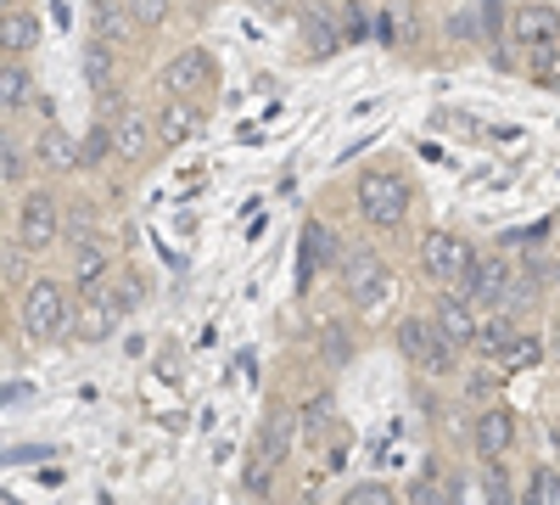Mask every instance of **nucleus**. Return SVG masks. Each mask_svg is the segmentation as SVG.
I'll list each match as a JSON object with an SVG mask.
<instances>
[{
	"instance_id": "obj_34",
	"label": "nucleus",
	"mask_w": 560,
	"mask_h": 505,
	"mask_svg": "<svg viewBox=\"0 0 560 505\" xmlns=\"http://www.w3.org/2000/svg\"><path fill=\"white\" fill-rule=\"evenodd\" d=\"M504 365H516V371H533V365H544V343L527 337V332H516V343H510Z\"/></svg>"
},
{
	"instance_id": "obj_41",
	"label": "nucleus",
	"mask_w": 560,
	"mask_h": 505,
	"mask_svg": "<svg viewBox=\"0 0 560 505\" xmlns=\"http://www.w3.org/2000/svg\"><path fill=\"white\" fill-rule=\"evenodd\" d=\"M253 7H264V12H280V0H253Z\"/></svg>"
},
{
	"instance_id": "obj_16",
	"label": "nucleus",
	"mask_w": 560,
	"mask_h": 505,
	"mask_svg": "<svg viewBox=\"0 0 560 505\" xmlns=\"http://www.w3.org/2000/svg\"><path fill=\"white\" fill-rule=\"evenodd\" d=\"M152 118H158V147H185L202 129V107L197 102H163Z\"/></svg>"
},
{
	"instance_id": "obj_33",
	"label": "nucleus",
	"mask_w": 560,
	"mask_h": 505,
	"mask_svg": "<svg viewBox=\"0 0 560 505\" xmlns=\"http://www.w3.org/2000/svg\"><path fill=\"white\" fill-rule=\"evenodd\" d=\"M124 12L135 28H163L168 12H174V0H124Z\"/></svg>"
},
{
	"instance_id": "obj_18",
	"label": "nucleus",
	"mask_w": 560,
	"mask_h": 505,
	"mask_svg": "<svg viewBox=\"0 0 560 505\" xmlns=\"http://www.w3.org/2000/svg\"><path fill=\"white\" fill-rule=\"evenodd\" d=\"M39 45V18L34 12H0V57H28Z\"/></svg>"
},
{
	"instance_id": "obj_14",
	"label": "nucleus",
	"mask_w": 560,
	"mask_h": 505,
	"mask_svg": "<svg viewBox=\"0 0 560 505\" xmlns=\"http://www.w3.org/2000/svg\"><path fill=\"white\" fill-rule=\"evenodd\" d=\"M113 332H118V309L107 303V292L73 298V337H79V343H107Z\"/></svg>"
},
{
	"instance_id": "obj_1",
	"label": "nucleus",
	"mask_w": 560,
	"mask_h": 505,
	"mask_svg": "<svg viewBox=\"0 0 560 505\" xmlns=\"http://www.w3.org/2000/svg\"><path fill=\"white\" fill-rule=\"evenodd\" d=\"M23 337L28 343H62L73 332V292L62 282H51V275H34V282L23 287Z\"/></svg>"
},
{
	"instance_id": "obj_45",
	"label": "nucleus",
	"mask_w": 560,
	"mask_h": 505,
	"mask_svg": "<svg viewBox=\"0 0 560 505\" xmlns=\"http://www.w3.org/2000/svg\"><path fill=\"white\" fill-rule=\"evenodd\" d=\"M555 275H560V269H555Z\"/></svg>"
},
{
	"instance_id": "obj_27",
	"label": "nucleus",
	"mask_w": 560,
	"mask_h": 505,
	"mask_svg": "<svg viewBox=\"0 0 560 505\" xmlns=\"http://www.w3.org/2000/svg\"><path fill=\"white\" fill-rule=\"evenodd\" d=\"M84 79H90V90H96V102L113 96V51H107L102 39L84 45Z\"/></svg>"
},
{
	"instance_id": "obj_36",
	"label": "nucleus",
	"mask_w": 560,
	"mask_h": 505,
	"mask_svg": "<svg viewBox=\"0 0 560 505\" xmlns=\"http://www.w3.org/2000/svg\"><path fill=\"white\" fill-rule=\"evenodd\" d=\"M342 505H398V500H393V489H387V483L364 478V483H353V489L342 494Z\"/></svg>"
},
{
	"instance_id": "obj_19",
	"label": "nucleus",
	"mask_w": 560,
	"mask_h": 505,
	"mask_svg": "<svg viewBox=\"0 0 560 505\" xmlns=\"http://www.w3.org/2000/svg\"><path fill=\"white\" fill-rule=\"evenodd\" d=\"M39 163L51 169V174H73L79 169V141H73L62 124H45L39 129Z\"/></svg>"
},
{
	"instance_id": "obj_22",
	"label": "nucleus",
	"mask_w": 560,
	"mask_h": 505,
	"mask_svg": "<svg viewBox=\"0 0 560 505\" xmlns=\"http://www.w3.org/2000/svg\"><path fill=\"white\" fill-rule=\"evenodd\" d=\"M314 348H319L325 365H348L359 343H353V332L342 326V320H314Z\"/></svg>"
},
{
	"instance_id": "obj_24",
	"label": "nucleus",
	"mask_w": 560,
	"mask_h": 505,
	"mask_svg": "<svg viewBox=\"0 0 560 505\" xmlns=\"http://www.w3.org/2000/svg\"><path fill=\"white\" fill-rule=\"evenodd\" d=\"M34 107V73L7 62V73H0V113H28Z\"/></svg>"
},
{
	"instance_id": "obj_10",
	"label": "nucleus",
	"mask_w": 560,
	"mask_h": 505,
	"mask_svg": "<svg viewBox=\"0 0 560 505\" xmlns=\"http://www.w3.org/2000/svg\"><path fill=\"white\" fill-rule=\"evenodd\" d=\"M432 326L465 354V348H477V332H482V314H477V303H465L459 292H438V303H432Z\"/></svg>"
},
{
	"instance_id": "obj_3",
	"label": "nucleus",
	"mask_w": 560,
	"mask_h": 505,
	"mask_svg": "<svg viewBox=\"0 0 560 505\" xmlns=\"http://www.w3.org/2000/svg\"><path fill=\"white\" fill-rule=\"evenodd\" d=\"M393 343L409 359V371H420V377H454L459 371V348L432 326V314H404Z\"/></svg>"
},
{
	"instance_id": "obj_20",
	"label": "nucleus",
	"mask_w": 560,
	"mask_h": 505,
	"mask_svg": "<svg viewBox=\"0 0 560 505\" xmlns=\"http://www.w3.org/2000/svg\"><path fill=\"white\" fill-rule=\"evenodd\" d=\"M538 298H544V282H538V269L516 259V275H510V287H504V303H499V314H510V320H516V314L538 309Z\"/></svg>"
},
{
	"instance_id": "obj_40",
	"label": "nucleus",
	"mask_w": 560,
	"mask_h": 505,
	"mask_svg": "<svg viewBox=\"0 0 560 505\" xmlns=\"http://www.w3.org/2000/svg\"><path fill=\"white\" fill-rule=\"evenodd\" d=\"M549 354L560 359V320H555V332H549Z\"/></svg>"
},
{
	"instance_id": "obj_44",
	"label": "nucleus",
	"mask_w": 560,
	"mask_h": 505,
	"mask_svg": "<svg viewBox=\"0 0 560 505\" xmlns=\"http://www.w3.org/2000/svg\"><path fill=\"white\" fill-rule=\"evenodd\" d=\"M0 214H7V197H0Z\"/></svg>"
},
{
	"instance_id": "obj_37",
	"label": "nucleus",
	"mask_w": 560,
	"mask_h": 505,
	"mask_svg": "<svg viewBox=\"0 0 560 505\" xmlns=\"http://www.w3.org/2000/svg\"><path fill=\"white\" fill-rule=\"evenodd\" d=\"M23 169H28V152L12 141V135H0V180H23Z\"/></svg>"
},
{
	"instance_id": "obj_32",
	"label": "nucleus",
	"mask_w": 560,
	"mask_h": 505,
	"mask_svg": "<svg viewBox=\"0 0 560 505\" xmlns=\"http://www.w3.org/2000/svg\"><path fill=\"white\" fill-rule=\"evenodd\" d=\"M107 158H113V124L96 118V124H90V135L79 141V169H96V163H107Z\"/></svg>"
},
{
	"instance_id": "obj_21",
	"label": "nucleus",
	"mask_w": 560,
	"mask_h": 505,
	"mask_svg": "<svg viewBox=\"0 0 560 505\" xmlns=\"http://www.w3.org/2000/svg\"><path fill=\"white\" fill-rule=\"evenodd\" d=\"M510 343H516V320L510 314H493V320H482V332H477V348H471V359H499L504 365V354H510Z\"/></svg>"
},
{
	"instance_id": "obj_28",
	"label": "nucleus",
	"mask_w": 560,
	"mask_h": 505,
	"mask_svg": "<svg viewBox=\"0 0 560 505\" xmlns=\"http://www.w3.org/2000/svg\"><path fill=\"white\" fill-rule=\"evenodd\" d=\"M135 34V23H129V12H124V0H96V39L102 45H118V39H129Z\"/></svg>"
},
{
	"instance_id": "obj_29",
	"label": "nucleus",
	"mask_w": 560,
	"mask_h": 505,
	"mask_svg": "<svg viewBox=\"0 0 560 505\" xmlns=\"http://www.w3.org/2000/svg\"><path fill=\"white\" fill-rule=\"evenodd\" d=\"M522 505H560V467L538 461L527 472V489H522Z\"/></svg>"
},
{
	"instance_id": "obj_35",
	"label": "nucleus",
	"mask_w": 560,
	"mask_h": 505,
	"mask_svg": "<svg viewBox=\"0 0 560 505\" xmlns=\"http://www.w3.org/2000/svg\"><path fill=\"white\" fill-rule=\"evenodd\" d=\"M298 427L314 438V433H325V427H331V399H325V393H314L303 410H298Z\"/></svg>"
},
{
	"instance_id": "obj_12",
	"label": "nucleus",
	"mask_w": 560,
	"mask_h": 505,
	"mask_svg": "<svg viewBox=\"0 0 560 505\" xmlns=\"http://www.w3.org/2000/svg\"><path fill=\"white\" fill-rule=\"evenodd\" d=\"M337 253H342V242L325 231V219H308L303 225V248H298V292H308L314 275L337 264Z\"/></svg>"
},
{
	"instance_id": "obj_5",
	"label": "nucleus",
	"mask_w": 560,
	"mask_h": 505,
	"mask_svg": "<svg viewBox=\"0 0 560 505\" xmlns=\"http://www.w3.org/2000/svg\"><path fill=\"white\" fill-rule=\"evenodd\" d=\"M471 264H477V248L465 242L459 231H443V225H438V231L420 237V275H427L438 292H454Z\"/></svg>"
},
{
	"instance_id": "obj_42",
	"label": "nucleus",
	"mask_w": 560,
	"mask_h": 505,
	"mask_svg": "<svg viewBox=\"0 0 560 505\" xmlns=\"http://www.w3.org/2000/svg\"><path fill=\"white\" fill-rule=\"evenodd\" d=\"M23 7V0H0V12H18Z\"/></svg>"
},
{
	"instance_id": "obj_30",
	"label": "nucleus",
	"mask_w": 560,
	"mask_h": 505,
	"mask_svg": "<svg viewBox=\"0 0 560 505\" xmlns=\"http://www.w3.org/2000/svg\"><path fill=\"white\" fill-rule=\"evenodd\" d=\"M448 500H454V489L443 483L438 461H427V467H420V478L409 483V505H448Z\"/></svg>"
},
{
	"instance_id": "obj_6",
	"label": "nucleus",
	"mask_w": 560,
	"mask_h": 505,
	"mask_svg": "<svg viewBox=\"0 0 560 505\" xmlns=\"http://www.w3.org/2000/svg\"><path fill=\"white\" fill-rule=\"evenodd\" d=\"M62 242V203L57 192H28L18 208V248L23 253H45Z\"/></svg>"
},
{
	"instance_id": "obj_8",
	"label": "nucleus",
	"mask_w": 560,
	"mask_h": 505,
	"mask_svg": "<svg viewBox=\"0 0 560 505\" xmlns=\"http://www.w3.org/2000/svg\"><path fill=\"white\" fill-rule=\"evenodd\" d=\"M208 84H213V57L202 51V45H185L179 57H168V68H163L168 102H197L202 107V90Z\"/></svg>"
},
{
	"instance_id": "obj_23",
	"label": "nucleus",
	"mask_w": 560,
	"mask_h": 505,
	"mask_svg": "<svg viewBox=\"0 0 560 505\" xmlns=\"http://www.w3.org/2000/svg\"><path fill=\"white\" fill-rule=\"evenodd\" d=\"M62 237H68V248H90V242H107V237H102V214L90 208V203H73V208L62 214Z\"/></svg>"
},
{
	"instance_id": "obj_26",
	"label": "nucleus",
	"mask_w": 560,
	"mask_h": 505,
	"mask_svg": "<svg viewBox=\"0 0 560 505\" xmlns=\"http://www.w3.org/2000/svg\"><path fill=\"white\" fill-rule=\"evenodd\" d=\"M275 461H269V455L264 449H247V467H242V489L258 500V505H269V489H275Z\"/></svg>"
},
{
	"instance_id": "obj_13",
	"label": "nucleus",
	"mask_w": 560,
	"mask_h": 505,
	"mask_svg": "<svg viewBox=\"0 0 560 505\" xmlns=\"http://www.w3.org/2000/svg\"><path fill=\"white\" fill-rule=\"evenodd\" d=\"M113 269H118V259H113V242H90V248H73V292H79V298H96V292L113 282Z\"/></svg>"
},
{
	"instance_id": "obj_2",
	"label": "nucleus",
	"mask_w": 560,
	"mask_h": 505,
	"mask_svg": "<svg viewBox=\"0 0 560 505\" xmlns=\"http://www.w3.org/2000/svg\"><path fill=\"white\" fill-rule=\"evenodd\" d=\"M409 203H415V192L398 169H364L353 180V208H359L364 225H376V231H398L409 219Z\"/></svg>"
},
{
	"instance_id": "obj_38",
	"label": "nucleus",
	"mask_w": 560,
	"mask_h": 505,
	"mask_svg": "<svg viewBox=\"0 0 560 505\" xmlns=\"http://www.w3.org/2000/svg\"><path fill=\"white\" fill-rule=\"evenodd\" d=\"M337 28H342V45H348V39H364V12L353 7V0L337 12Z\"/></svg>"
},
{
	"instance_id": "obj_4",
	"label": "nucleus",
	"mask_w": 560,
	"mask_h": 505,
	"mask_svg": "<svg viewBox=\"0 0 560 505\" xmlns=\"http://www.w3.org/2000/svg\"><path fill=\"white\" fill-rule=\"evenodd\" d=\"M342 292L359 314H382L393 303V264L376 248H353L342 264Z\"/></svg>"
},
{
	"instance_id": "obj_7",
	"label": "nucleus",
	"mask_w": 560,
	"mask_h": 505,
	"mask_svg": "<svg viewBox=\"0 0 560 505\" xmlns=\"http://www.w3.org/2000/svg\"><path fill=\"white\" fill-rule=\"evenodd\" d=\"M516 410L510 404H482L477 416H471V449H477V467L482 461H510V449H516Z\"/></svg>"
},
{
	"instance_id": "obj_31",
	"label": "nucleus",
	"mask_w": 560,
	"mask_h": 505,
	"mask_svg": "<svg viewBox=\"0 0 560 505\" xmlns=\"http://www.w3.org/2000/svg\"><path fill=\"white\" fill-rule=\"evenodd\" d=\"M482 500L488 505H522L516 500V478H510L504 461H482Z\"/></svg>"
},
{
	"instance_id": "obj_15",
	"label": "nucleus",
	"mask_w": 560,
	"mask_h": 505,
	"mask_svg": "<svg viewBox=\"0 0 560 505\" xmlns=\"http://www.w3.org/2000/svg\"><path fill=\"white\" fill-rule=\"evenodd\" d=\"M298 18H303V34H308V57H331L337 45H342L337 12L325 7V0H303V7H298Z\"/></svg>"
},
{
	"instance_id": "obj_9",
	"label": "nucleus",
	"mask_w": 560,
	"mask_h": 505,
	"mask_svg": "<svg viewBox=\"0 0 560 505\" xmlns=\"http://www.w3.org/2000/svg\"><path fill=\"white\" fill-rule=\"evenodd\" d=\"M504 34L516 39V51H538V45H560V12L544 0H527L504 18Z\"/></svg>"
},
{
	"instance_id": "obj_17",
	"label": "nucleus",
	"mask_w": 560,
	"mask_h": 505,
	"mask_svg": "<svg viewBox=\"0 0 560 505\" xmlns=\"http://www.w3.org/2000/svg\"><path fill=\"white\" fill-rule=\"evenodd\" d=\"M292 438H298V416H292L287 404H275L269 416H264V427H258V438H253V449H264L269 461L280 467V461L292 455Z\"/></svg>"
},
{
	"instance_id": "obj_25",
	"label": "nucleus",
	"mask_w": 560,
	"mask_h": 505,
	"mask_svg": "<svg viewBox=\"0 0 560 505\" xmlns=\"http://www.w3.org/2000/svg\"><path fill=\"white\" fill-rule=\"evenodd\" d=\"M102 292H107V303H113V309H118V320H124V314H135V309H140V298H147V282H140V275H135L129 264H118V269H113V282H107Z\"/></svg>"
},
{
	"instance_id": "obj_11",
	"label": "nucleus",
	"mask_w": 560,
	"mask_h": 505,
	"mask_svg": "<svg viewBox=\"0 0 560 505\" xmlns=\"http://www.w3.org/2000/svg\"><path fill=\"white\" fill-rule=\"evenodd\" d=\"M152 147H158V118L140 113V107H118V118H113V158L118 163H140Z\"/></svg>"
},
{
	"instance_id": "obj_39",
	"label": "nucleus",
	"mask_w": 560,
	"mask_h": 505,
	"mask_svg": "<svg viewBox=\"0 0 560 505\" xmlns=\"http://www.w3.org/2000/svg\"><path fill=\"white\" fill-rule=\"evenodd\" d=\"M555 62H560V45H538V51H527V68H533L538 79H549Z\"/></svg>"
},
{
	"instance_id": "obj_43",
	"label": "nucleus",
	"mask_w": 560,
	"mask_h": 505,
	"mask_svg": "<svg viewBox=\"0 0 560 505\" xmlns=\"http://www.w3.org/2000/svg\"><path fill=\"white\" fill-rule=\"evenodd\" d=\"M0 73H7V57H0Z\"/></svg>"
}]
</instances>
